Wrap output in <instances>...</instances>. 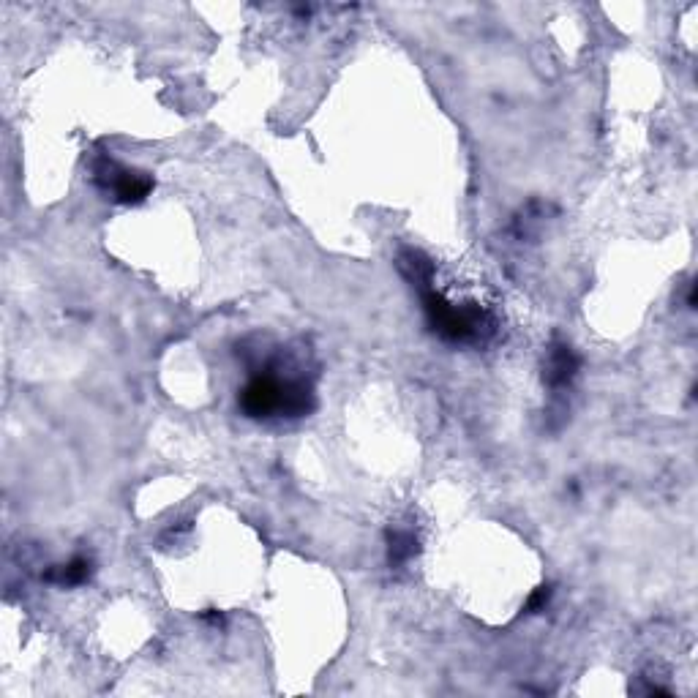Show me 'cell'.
I'll return each mask as SVG.
<instances>
[{
    "instance_id": "obj_1",
    "label": "cell",
    "mask_w": 698,
    "mask_h": 698,
    "mask_svg": "<svg viewBox=\"0 0 698 698\" xmlns=\"http://www.w3.org/2000/svg\"><path fill=\"white\" fill-rule=\"evenodd\" d=\"M399 268L409 284L420 292L429 328L439 339L450 341V344H475L494 333V322L480 306L475 303L456 306L434 287V262L426 254L415 249L401 251Z\"/></svg>"
},
{
    "instance_id": "obj_2",
    "label": "cell",
    "mask_w": 698,
    "mask_h": 698,
    "mask_svg": "<svg viewBox=\"0 0 698 698\" xmlns=\"http://www.w3.org/2000/svg\"><path fill=\"white\" fill-rule=\"evenodd\" d=\"M240 412L251 420L268 418H306L317 407V396L311 382L298 377L281 379L270 369L249 379V385L238 393Z\"/></svg>"
},
{
    "instance_id": "obj_3",
    "label": "cell",
    "mask_w": 698,
    "mask_h": 698,
    "mask_svg": "<svg viewBox=\"0 0 698 698\" xmlns=\"http://www.w3.org/2000/svg\"><path fill=\"white\" fill-rule=\"evenodd\" d=\"M93 178L99 183V189L110 194L112 200L120 205H137L153 191V178L140 170L123 167L112 156H99L93 164Z\"/></svg>"
},
{
    "instance_id": "obj_4",
    "label": "cell",
    "mask_w": 698,
    "mask_h": 698,
    "mask_svg": "<svg viewBox=\"0 0 698 698\" xmlns=\"http://www.w3.org/2000/svg\"><path fill=\"white\" fill-rule=\"evenodd\" d=\"M576 374H579V355L573 352L570 344L557 341V344L551 347L549 363H546V374H543L546 385L554 390L568 388L570 382L576 379Z\"/></svg>"
},
{
    "instance_id": "obj_5",
    "label": "cell",
    "mask_w": 698,
    "mask_h": 698,
    "mask_svg": "<svg viewBox=\"0 0 698 698\" xmlns=\"http://www.w3.org/2000/svg\"><path fill=\"white\" fill-rule=\"evenodd\" d=\"M90 576H93V562L88 557H74L66 565L52 568L44 579L52 581V584H60V587H80Z\"/></svg>"
},
{
    "instance_id": "obj_6",
    "label": "cell",
    "mask_w": 698,
    "mask_h": 698,
    "mask_svg": "<svg viewBox=\"0 0 698 698\" xmlns=\"http://www.w3.org/2000/svg\"><path fill=\"white\" fill-rule=\"evenodd\" d=\"M420 551V543L412 529H390L388 532V562L393 568L407 565Z\"/></svg>"
},
{
    "instance_id": "obj_7",
    "label": "cell",
    "mask_w": 698,
    "mask_h": 698,
    "mask_svg": "<svg viewBox=\"0 0 698 698\" xmlns=\"http://www.w3.org/2000/svg\"><path fill=\"white\" fill-rule=\"evenodd\" d=\"M551 595H554V589H551V587H538V589H535V592H532V598H529V603H527L529 614H538V611L546 609V606H549Z\"/></svg>"
}]
</instances>
